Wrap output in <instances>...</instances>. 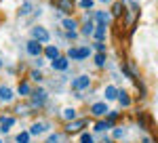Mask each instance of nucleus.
Returning <instances> with one entry per match:
<instances>
[{"label": "nucleus", "instance_id": "obj_1", "mask_svg": "<svg viewBox=\"0 0 158 143\" xmlns=\"http://www.w3.org/2000/svg\"><path fill=\"white\" fill-rule=\"evenodd\" d=\"M30 97H32V107H40V105H44V101H47V93H44V88H36Z\"/></svg>", "mask_w": 158, "mask_h": 143}, {"label": "nucleus", "instance_id": "obj_2", "mask_svg": "<svg viewBox=\"0 0 158 143\" xmlns=\"http://www.w3.org/2000/svg\"><path fill=\"white\" fill-rule=\"evenodd\" d=\"M32 38L34 40H38V42H49V32L44 30V27H40V25H36V27H32Z\"/></svg>", "mask_w": 158, "mask_h": 143}, {"label": "nucleus", "instance_id": "obj_3", "mask_svg": "<svg viewBox=\"0 0 158 143\" xmlns=\"http://www.w3.org/2000/svg\"><path fill=\"white\" fill-rule=\"evenodd\" d=\"M91 84V78L89 76H80V78H76L72 82V88H76V91H82V88H86Z\"/></svg>", "mask_w": 158, "mask_h": 143}, {"label": "nucleus", "instance_id": "obj_4", "mask_svg": "<svg viewBox=\"0 0 158 143\" xmlns=\"http://www.w3.org/2000/svg\"><path fill=\"white\" fill-rule=\"evenodd\" d=\"M27 53H30V55H34V57L40 55V53H42L40 42H38V40H30V42H27Z\"/></svg>", "mask_w": 158, "mask_h": 143}, {"label": "nucleus", "instance_id": "obj_5", "mask_svg": "<svg viewBox=\"0 0 158 143\" xmlns=\"http://www.w3.org/2000/svg\"><path fill=\"white\" fill-rule=\"evenodd\" d=\"M91 114L93 116H103V114H108V105L106 103H95L91 107Z\"/></svg>", "mask_w": 158, "mask_h": 143}, {"label": "nucleus", "instance_id": "obj_6", "mask_svg": "<svg viewBox=\"0 0 158 143\" xmlns=\"http://www.w3.org/2000/svg\"><path fill=\"white\" fill-rule=\"evenodd\" d=\"M0 122H2V124H0L2 133H6V131L13 126V124H15V118H13V116H2V118H0Z\"/></svg>", "mask_w": 158, "mask_h": 143}, {"label": "nucleus", "instance_id": "obj_7", "mask_svg": "<svg viewBox=\"0 0 158 143\" xmlns=\"http://www.w3.org/2000/svg\"><path fill=\"white\" fill-rule=\"evenodd\" d=\"M53 70H55V72H57V70H59V72H65V70H68V59H65V57L55 59V61H53Z\"/></svg>", "mask_w": 158, "mask_h": 143}, {"label": "nucleus", "instance_id": "obj_8", "mask_svg": "<svg viewBox=\"0 0 158 143\" xmlns=\"http://www.w3.org/2000/svg\"><path fill=\"white\" fill-rule=\"evenodd\" d=\"M44 55H47V57H49V59H59V48L57 47H47L44 48Z\"/></svg>", "mask_w": 158, "mask_h": 143}, {"label": "nucleus", "instance_id": "obj_9", "mask_svg": "<svg viewBox=\"0 0 158 143\" xmlns=\"http://www.w3.org/2000/svg\"><path fill=\"white\" fill-rule=\"evenodd\" d=\"M95 19L99 21V25H101V27H106V25H108V21H110V15H108V13H103V11H99L97 15H95Z\"/></svg>", "mask_w": 158, "mask_h": 143}, {"label": "nucleus", "instance_id": "obj_10", "mask_svg": "<svg viewBox=\"0 0 158 143\" xmlns=\"http://www.w3.org/2000/svg\"><path fill=\"white\" fill-rule=\"evenodd\" d=\"M17 93H19L21 97H30V95H32V88H30V84H27V82H21V84H19V88H17Z\"/></svg>", "mask_w": 158, "mask_h": 143}, {"label": "nucleus", "instance_id": "obj_11", "mask_svg": "<svg viewBox=\"0 0 158 143\" xmlns=\"http://www.w3.org/2000/svg\"><path fill=\"white\" fill-rule=\"evenodd\" d=\"M0 99H2V101H11L13 99V91L6 88V86H0Z\"/></svg>", "mask_w": 158, "mask_h": 143}, {"label": "nucleus", "instance_id": "obj_12", "mask_svg": "<svg viewBox=\"0 0 158 143\" xmlns=\"http://www.w3.org/2000/svg\"><path fill=\"white\" fill-rule=\"evenodd\" d=\"M106 99H108V101L118 99V88H116V86H108V88H106Z\"/></svg>", "mask_w": 158, "mask_h": 143}, {"label": "nucleus", "instance_id": "obj_13", "mask_svg": "<svg viewBox=\"0 0 158 143\" xmlns=\"http://www.w3.org/2000/svg\"><path fill=\"white\" fill-rule=\"evenodd\" d=\"M85 120H78V122H70L68 124V131H80V129H85Z\"/></svg>", "mask_w": 158, "mask_h": 143}, {"label": "nucleus", "instance_id": "obj_14", "mask_svg": "<svg viewBox=\"0 0 158 143\" xmlns=\"http://www.w3.org/2000/svg\"><path fill=\"white\" fill-rule=\"evenodd\" d=\"M63 27H65L68 32H76V27H78V23H76L74 19H63Z\"/></svg>", "mask_w": 158, "mask_h": 143}, {"label": "nucleus", "instance_id": "obj_15", "mask_svg": "<svg viewBox=\"0 0 158 143\" xmlns=\"http://www.w3.org/2000/svg\"><path fill=\"white\" fill-rule=\"evenodd\" d=\"M89 55H91V48H86V47L78 48V57H76V61H80V59H86Z\"/></svg>", "mask_w": 158, "mask_h": 143}, {"label": "nucleus", "instance_id": "obj_16", "mask_svg": "<svg viewBox=\"0 0 158 143\" xmlns=\"http://www.w3.org/2000/svg\"><path fill=\"white\" fill-rule=\"evenodd\" d=\"M47 129H49V124H47V122H44V124H34V126H32V133H34V135H40V133L47 131Z\"/></svg>", "mask_w": 158, "mask_h": 143}, {"label": "nucleus", "instance_id": "obj_17", "mask_svg": "<svg viewBox=\"0 0 158 143\" xmlns=\"http://www.w3.org/2000/svg\"><path fill=\"white\" fill-rule=\"evenodd\" d=\"M118 101H120L122 105H129V103H131V99H129V95H127L124 91H118Z\"/></svg>", "mask_w": 158, "mask_h": 143}, {"label": "nucleus", "instance_id": "obj_18", "mask_svg": "<svg viewBox=\"0 0 158 143\" xmlns=\"http://www.w3.org/2000/svg\"><path fill=\"white\" fill-rule=\"evenodd\" d=\"M95 38H97L99 42H103V40H106V30H103L101 25H99L97 30H95Z\"/></svg>", "mask_w": 158, "mask_h": 143}, {"label": "nucleus", "instance_id": "obj_19", "mask_svg": "<svg viewBox=\"0 0 158 143\" xmlns=\"http://www.w3.org/2000/svg\"><path fill=\"white\" fill-rule=\"evenodd\" d=\"M112 124H114V122H99V124H95V131H106V129H112Z\"/></svg>", "mask_w": 158, "mask_h": 143}, {"label": "nucleus", "instance_id": "obj_20", "mask_svg": "<svg viewBox=\"0 0 158 143\" xmlns=\"http://www.w3.org/2000/svg\"><path fill=\"white\" fill-rule=\"evenodd\" d=\"M30 141V133H19V135H17V143H27Z\"/></svg>", "mask_w": 158, "mask_h": 143}, {"label": "nucleus", "instance_id": "obj_21", "mask_svg": "<svg viewBox=\"0 0 158 143\" xmlns=\"http://www.w3.org/2000/svg\"><path fill=\"white\" fill-rule=\"evenodd\" d=\"M61 11H72V0H61V6H59Z\"/></svg>", "mask_w": 158, "mask_h": 143}, {"label": "nucleus", "instance_id": "obj_22", "mask_svg": "<svg viewBox=\"0 0 158 143\" xmlns=\"http://www.w3.org/2000/svg\"><path fill=\"white\" fill-rule=\"evenodd\" d=\"M95 32V27H93V23L89 21V23H85V27H82V34L85 36H89V34H93Z\"/></svg>", "mask_w": 158, "mask_h": 143}, {"label": "nucleus", "instance_id": "obj_23", "mask_svg": "<svg viewBox=\"0 0 158 143\" xmlns=\"http://www.w3.org/2000/svg\"><path fill=\"white\" fill-rule=\"evenodd\" d=\"M63 116H65V120H74V118H76V112H74L72 107H68V109L63 112Z\"/></svg>", "mask_w": 158, "mask_h": 143}, {"label": "nucleus", "instance_id": "obj_24", "mask_svg": "<svg viewBox=\"0 0 158 143\" xmlns=\"http://www.w3.org/2000/svg\"><path fill=\"white\" fill-rule=\"evenodd\" d=\"M30 11H32V4H30V2H23V6L19 9V15H27Z\"/></svg>", "mask_w": 158, "mask_h": 143}, {"label": "nucleus", "instance_id": "obj_25", "mask_svg": "<svg viewBox=\"0 0 158 143\" xmlns=\"http://www.w3.org/2000/svg\"><path fill=\"white\" fill-rule=\"evenodd\" d=\"M47 143H63V137H61V135H51Z\"/></svg>", "mask_w": 158, "mask_h": 143}, {"label": "nucleus", "instance_id": "obj_26", "mask_svg": "<svg viewBox=\"0 0 158 143\" xmlns=\"http://www.w3.org/2000/svg\"><path fill=\"white\" fill-rule=\"evenodd\" d=\"M95 63H97L99 67H101V65H103V63H106V55H103V53H99L97 57H95Z\"/></svg>", "mask_w": 158, "mask_h": 143}, {"label": "nucleus", "instance_id": "obj_27", "mask_svg": "<svg viewBox=\"0 0 158 143\" xmlns=\"http://www.w3.org/2000/svg\"><path fill=\"white\" fill-rule=\"evenodd\" d=\"M80 139H82V143H95V139H93V137H91V135H82V137H80Z\"/></svg>", "mask_w": 158, "mask_h": 143}, {"label": "nucleus", "instance_id": "obj_28", "mask_svg": "<svg viewBox=\"0 0 158 143\" xmlns=\"http://www.w3.org/2000/svg\"><path fill=\"white\" fill-rule=\"evenodd\" d=\"M91 4H93V0H82V2H80L82 9H91Z\"/></svg>", "mask_w": 158, "mask_h": 143}, {"label": "nucleus", "instance_id": "obj_29", "mask_svg": "<svg viewBox=\"0 0 158 143\" xmlns=\"http://www.w3.org/2000/svg\"><path fill=\"white\" fill-rule=\"evenodd\" d=\"M122 135H124V129H116V131H114V137H116V139H120Z\"/></svg>", "mask_w": 158, "mask_h": 143}, {"label": "nucleus", "instance_id": "obj_30", "mask_svg": "<svg viewBox=\"0 0 158 143\" xmlns=\"http://www.w3.org/2000/svg\"><path fill=\"white\" fill-rule=\"evenodd\" d=\"M122 13V6L120 4H114V15H120Z\"/></svg>", "mask_w": 158, "mask_h": 143}, {"label": "nucleus", "instance_id": "obj_31", "mask_svg": "<svg viewBox=\"0 0 158 143\" xmlns=\"http://www.w3.org/2000/svg\"><path fill=\"white\" fill-rule=\"evenodd\" d=\"M116 118H118V114H116V112H112V114L108 116V122H114Z\"/></svg>", "mask_w": 158, "mask_h": 143}, {"label": "nucleus", "instance_id": "obj_32", "mask_svg": "<svg viewBox=\"0 0 158 143\" xmlns=\"http://www.w3.org/2000/svg\"><path fill=\"white\" fill-rule=\"evenodd\" d=\"M32 78H34V80H40L42 76H40V72H32Z\"/></svg>", "mask_w": 158, "mask_h": 143}, {"label": "nucleus", "instance_id": "obj_33", "mask_svg": "<svg viewBox=\"0 0 158 143\" xmlns=\"http://www.w3.org/2000/svg\"><path fill=\"white\" fill-rule=\"evenodd\" d=\"M141 143H152V139H148V137H146V139H141Z\"/></svg>", "mask_w": 158, "mask_h": 143}, {"label": "nucleus", "instance_id": "obj_34", "mask_svg": "<svg viewBox=\"0 0 158 143\" xmlns=\"http://www.w3.org/2000/svg\"><path fill=\"white\" fill-rule=\"evenodd\" d=\"M106 2H108V0H106Z\"/></svg>", "mask_w": 158, "mask_h": 143}, {"label": "nucleus", "instance_id": "obj_35", "mask_svg": "<svg viewBox=\"0 0 158 143\" xmlns=\"http://www.w3.org/2000/svg\"><path fill=\"white\" fill-rule=\"evenodd\" d=\"M0 143H2V141H0Z\"/></svg>", "mask_w": 158, "mask_h": 143}]
</instances>
